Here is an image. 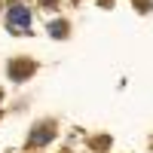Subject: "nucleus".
I'll use <instances>...</instances> for the list:
<instances>
[{"mask_svg":"<svg viewBox=\"0 0 153 153\" xmlns=\"http://www.w3.org/2000/svg\"><path fill=\"white\" fill-rule=\"evenodd\" d=\"M6 25H9L16 34H28V31H31V12H28V6H22V3H9Z\"/></svg>","mask_w":153,"mask_h":153,"instance_id":"nucleus-1","label":"nucleus"},{"mask_svg":"<svg viewBox=\"0 0 153 153\" xmlns=\"http://www.w3.org/2000/svg\"><path fill=\"white\" fill-rule=\"evenodd\" d=\"M61 34H65V25L55 22V25H52V37H61Z\"/></svg>","mask_w":153,"mask_h":153,"instance_id":"nucleus-2","label":"nucleus"}]
</instances>
